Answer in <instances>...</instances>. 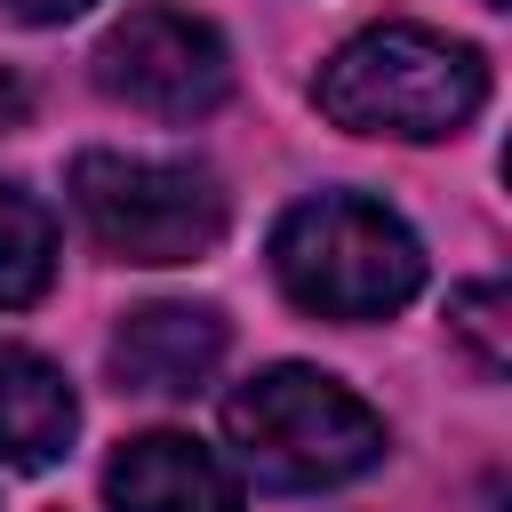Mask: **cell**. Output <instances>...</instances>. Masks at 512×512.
Masks as SVG:
<instances>
[{"mask_svg": "<svg viewBox=\"0 0 512 512\" xmlns=\"http://www.w3.org/2000/svg\"><path fill=\"white\" fill-rule=\"evenodd\" d=\"M312 104L352 136L440 144L488 104V56L432 24H376V32H352L320 64Z\"/></svg>", "mask_w": 512, "mask_h": 512, "instance_id": "6da1fadb", "label": "cell"}, {"mask_svg": "<svg viewBox=\"0 0 512 512\" xmlns=\"http://www.w3.org/2000/svg\"><path fill=\"white\" fill-rule=\"evenodd\" d=\"M272 280L312 320H384L424 288V248L384 200L312 192L272 224Z\"/></svg>", "mask_w": 512, "mask_h": 512, "instance_id": "7a4b0ae2", "label": "cell"}, {"mask_svg": "<svg viewBox=\"0 0 512 512\" xmlns=\"http://www.w3.org/2000/svg\"><path fill=\"white\" fill-rule=\"evenodd\" d=\"M224 440L240 448V464L264 488L304 496V488L360 480L384 456V416L360 392H344L336 376H320L304 360H280V368L248 376L224 400Z\"/></svg>", "mask_w": 512, "mask_h": 512, "instance_id": "3957f363", "label": "cell"}, {"mask_svg": "<svg viewBox=\"0 0 512 512\" xmlns=\"http://www.w3.org/2000/svg\"><path fill=\"white\" fill-rule=\"evenodd\" d=\"M72 208L120 264H200L232 224L224 184L200 160H144V152H80Z\"/></svg>", "mask_w": 512, "mask_h": 512, "instance_id": "277c9868", "label": "cell"}, {"mask_svg": "<svg viewBox=\"0 0 512 512\" xmlns=\"http://www.w3.org/2000/svg\"><path fill=\"white\" fill-rule=\"evenodd\" d=\"M96 88L152 120H208L232 96V48L184 8H128L96 40Z\"/></svg>", "mask_w": 512, "mask_h": 512, "instance_id": "5b68a950", "label": "cell"}, {"mask_svg": "<svg viewBox=\"0 0 512 512\" xmlns=\"http://www.w3.org/2000/svg\"><path fill=\"white\" fill-rule=\"evenodd\" d=\"M216 360H224V312H208V304H144L112 336V384L152 392V400L200 392L216 376Z\"/></svg>", "mask_w": 512, "mask_h": 512, "instance_id": "8992f818", "label": "cell"}, {"mask_svg": "<svg viewBox=\"0 0 512 512\" xmlns=\"http://www.w3.org/2000/svg\"><path fill=\"white\" fill-rule=\"evenodd\" d=\"M104 504L112 512H240V480L192 432H144V440H120V456L104 464Z\"/></svg>", "mask_w": 512, "mask_h": 512, "instance_id": "52a82bcc", "label": "cell"}, {"mask_svg": "<svg viewBox=\"0 0 512 512\" xmlns=\"http://www.w3.org/2000/svg\"><path fill=\"white\" fill-rule=\"evenodd\" d=\"M72 432H80V400H72L64 368H48L24 344H0V464L40 472L72 448Z\"/></svg>", "mask_w": 512, "mask_h": 512, "instance_id": "ba28073f", "label": "cell"}, {"mask_svg": "<svg viewBox=\"0 0 512 512\" xmlns=\"http://www.w3.org/2000/svg\"><path fill=\"white\" fill-rule=\"evenodd\" d=\"M48 280H56V224L32 192L0 184V312L40 304Z\"/></svg>", "mask_w": 512, "mask_h": 512, "instance_id": "9c48e42d", "label": "cell"}, {"mask_svg": "<svg viewBox=\"0 0 512 512\" xmlns=\"http://www.w3.org/2000/svg\"><path fill=\"white\" fill-rule=\"evenodd\" d=\"M448 328L472 344V360H480L488 376H504V360H512V336H504V288H496V280H472V288H456V296H448Z\"/></svg>", "mask_w": 512, "mask_h": 512, "instance_id": "30bf717a", "label": "cell"}, {"mask_svg": "<svg viewBox=\"0 0 512 512\" xmlns=\"http://www.w3.org/2000/svg\"><path fill=\"white\" fill-rule=\"evenodd\" d=\"M8 8H16L24 24H64V16H80L88 0H8Z\"/></svg>", "mask_w": 512, "mask_h": 512, "instance_id": "8fae6325", "label": "cell"}, {"mask_svg": "<svg viewBox=\"0 0 512 512\" xmlns=\"http://www.w3.org/2000/svg\"><path fill=\"white\" fill-rule=\"evenodd\" d=\"M488 8H512V0H488Z\"/></svg>", "mask_w": 512, "mask_h": 512, "instance_id": "7c38bea8", "label": "cell"}]
</instances>
